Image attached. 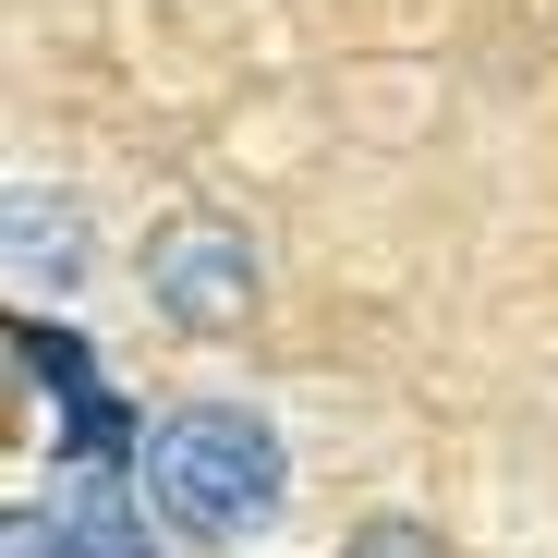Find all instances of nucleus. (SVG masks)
Listing matches in <instances>:
<instances>
[{
    "label": "nucleus",
    "instance_id": "obj_1",
    "mask_svg": "<svg viewBox=\"0 0 558 558\" xmlns=\"http://www.w3.org/2000/svg\"><path fill=\"white\" fill-rule=\"evenodd\" d=\"M134 486L170 534L195 546H243L279 522V498H292V449H279V425L255 401H182L146 449H134Z\"/></svg>",
    "mask_w": 558,
    "mask_h": 558
},
{
    "label": "nucleus",
    "instance_id": "obj_2",
    "mask_svg": "<svg viewBox=\"0 0 558 558\" xmlns=\"http://www.w3.org/2000/svg\"><path fill=\"white\" fill-rule=\"evenodd\" d=\"M255 243L231 231V219H158V243H146V304L182 328V340H231L243 316H255Z\"/></svg>",
    "mask_w": 558,
    "mask_h": 558
},
{
    "label": "nucleus",
    "instance_id": "obj_3",
    "mask_svg": "<svg viewBox=\"0 0 558 558\" xmlns=\"http://www.w3.org/2000/svg\"><path fill=\"white\" fill-rule=\"evenodd\" d=\"M0 267H13V304L25 316L85 279V231H73V207L49 195V182H13V195H0Z\"/></svg>",
    "mask_w": 558,
    "mask_h": 558
},
{
    "label": "nucleus",
    "instance_id": "obj_4",
    "mask_svg": "<svg viewBox=\"0 0 558 558\" xmlns=\"http://www.w3.org/2000/svg\"><path fill=\"white\" fill-rule=\"evenodd\" d=\"M49 546H61V558H158V534H146V510L122 498V474H110V461H61Z\"/></svg>",
    "mask_w": 558,
    "mask_h": 558
},
{
    "label": "nucleus",
    "instance_id": "obj_5",
    "mask_svg": "<svg viewBox=\"0 0 558 558\" xmlns=\"http://www.w3.org/2000/svg\"><path fill=\"white\" fill-rule=\"evenodd\" d=\"M13 364H25V377H49V401H61V413L110 401V389H98V364H85V340H61V328H37V316H13Z\"/></svg>",
    "mask_w": 558,
    "mask_h": 558
},
{
    "label": "nucleus",
    "instance_id": "obj_6",
    "mask_svg": "<svg viewBox=\"0 0 558 558\" xmlns=\"http://www.w3.org/2000/svg\"><path fill=\"white\" fill-rule=\"evenodd\" d=\"M340 558H449V546H437L425 522H401V510H389V522H364V534H352Z\"/></svg>",
    "mask_w": 558,
    "mask_h": 558
},
{
    "label": "nucleus",
    "instance_id": "obj_7",
    "mask_svg": "<svg viewBox=\"0 0 558 558\" xmlns=\"http://www.w3.org/2000/svg\"><path fill=\"white\" fill-rule=\"evenodd\" d=\"M0 558H61V546H49V510H37V498H13V522H0Z\"/></svg>",
    "mask_w": 558,
    "mask_h": 558
}]
</instances>
